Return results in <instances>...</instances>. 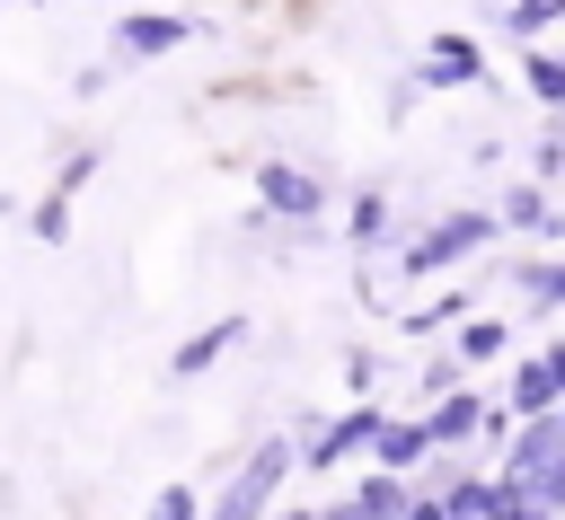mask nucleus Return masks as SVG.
<instances>
[{
	"mask_svg": "<svg viewBox=\"0 0 565 520\" xmlns=\"http://www.w3.org/2000/svg\"><path fill=\"white\" fill-rule=\"evenodd\" d=\"M300 467V441L291 432H265L238 467H221V485H212V502H203V520H274V494H282V476Z\"/></svg>",
	"mask_w": 565,
	"mask_h": 520,
	"instance_id": "obj_1",
	"label": "nucleus"
},
{
	"mask_svg": "<svg viewBox=\"0 0 565 520\" xmlns=\"http://www.w3.org/2000/svg\"><path fill=\"white\" fill-rule=\"evenodd\" d=\"M256 212H265V220H291V229H309V220L327 212V176H318V167H300V159H265V167H256Z\"/></svg>",
	"mask_w": 565,
	"mask_h": 520,
	"instance_id": "obj_2",
	"label": "nucleus"
},
{
	"mask_svg": "<svg viewBox=\"0 0 565 520\" xmlns=\"http://www.w3.org/2000/svg\"><path fill=\"white\" fill-rule=\"evenodd\" d=\"M486 238H494V212H441L433 229H415V238H406V256H397V264H406V273H450V264H459V256H477Z\"/></svg>",
	"mask_w": 565,
	"mask_h": 520,
	"instance_id": "obj_3",
	"label": "nucleus"
},
{
	"mask_svg": "<svg viewBox=\"0 0 565 520\" xmlns=\"http://www.w3.org/2000/svg\"><path fill=\"white\" fill-rule=\"evenodd\" d=\"M380 423H388V405H353V414H335V423L291 432V441H300V467H344L353 449H371V441H380Z\"/></svg>",
	"mask_w": 565,
	"mask_h": 520,
	"instance_id": "obj_4",
	"label": "nucleus"
},
{
	"mask_svg": "<svg viewBox=\"0 0 565 520\" xmlns=\"http://www.w3.org/2000/svg\"><path fill=\"white\" fill-rule=\"evenodd\" d=\"M185 35H194V18H177V9H124L106 44H115V62H159V53H177Z\"/></svg>",
	"mask_w": 565,
	"mask_h": 520,
	"instance_id": "obj_5",
	"label": "nucleus"
},
{
	"mask_svg": "<svg viewBox=\"0 0 565 520\" xmlns=\"http://www.w3.org/2000/svg\"><path fill=\"white\" fill-rule=\"evenodd\" d=\"M477 71H486V53L468 35H433V53L415 62V88H468Z\"/></svg>",
	"mask_w": 565,
	"mask_h": 520,
	"instance_id": "obj_6",
	"label": "nucleus"
},
{
	"mask_svg": "<svg viewBox=\"0 0 565 520\" xmlns=\"http://www.w3.org/2000/svg\"><path fill=\"white\" fill-rule=\"evenodd\" d=\"M230 344H247V317H221V326H203V335H185V344L168 353V370H177V379H203V370H212V361H221Z\"/></svg>",
	"mask_w": 565,
	"mask_h": 520,
	"instance_id": "obj_7",
	"label": "nucleus"
},
{
	"mask_svg": "<svg viewBox=\"0 0 565 520\" xmlns=\"http://www.w3.org/2000/svg\"><path fill=\"white\" fill-rule=\"evenodd\" d=\"M556 405H565V397H556L547 353H539V361H521V370H512V388H503V414H512V423H530V414H556Z\"/></svg>",
	"mask_w": 565,
	"mask_h": 520,
	"instance_id": "obj_8",
	"label": "nucleus"
},
{
	"mask_svg": "<svg viewBox=\"0 0 565 520\" xmlns=\"http://www.w3.org/2000/svg\"><path fill=\"white\" fill-rule=\"evenodd\" d=\"M477 432H486V405H477L468 388H459V397H441V405L424 414V441H433V449H450V441H477Z\"/></svg>",
	"mask_w": 565,
	"mask_h": 520,
	"instance_id": "obj_9",
	"label": "nucleus"
},
{
	"mask_svg": "<svg viewBox=\"0 0 565 520\" xmlns=\"http://www.w3.org/2000/svg\"><path fill=\"white\" fill-rule=\"evenodd\" d=\"M424 458H433L424 423H380V441H371V467H380V476H406V467H424Z\"/></svg>",
	"mask_w": 565,
	"mask_h": 520,
	"instance_id": "obj_10",
	"label": "nucleus"
},
{
	"mask_svg": "<svg viewBox=\"0 0 565 520\" xmlns=\"http://www.w3.org/2000/svg\"><path fill=\"white\" fill-rule=\"evenodd\" d=\"M521 79H530L547 106H565V53H539V44H521Z\"/></svg>",
	"mask_w": 565,
	"mask_h": 520,
	"instance_id": "obj_11",
	"label": "nucleus"
},
{
	"mask_svg": "<svg viewBox=\"0 0 565 520\" xmlns=\"http://www.w3.org/2000/svg\"><path fill=\"white\" fill-rule=\"evenodd\" d=\"M494 220H512V229H547L556 212H547V194H539V185H512V194L494 203Z\"/></svg>",
	"mask_w": 565,
	"mask_h": 520,
	"instance_id": "obj_12",
	"label": "nucleus"
},
{
	"mask_svg": "<svg viewBox=\"0 0 565 520\" xmlns=\"http://www.w3.org/2000/svg\"><path fill=\"white\" fill-rule=\"evenodd\" d=\"M380 238H388V194L362 185V194H353V247H380Z\"/></svg>",
	"mask_w": 565,
	"mask_h": 520,
	"instance_id": "obj_13",
	"label": "nucleus"
},
{
	"mask_svg": "<svg viewBox=\"0 0 565 520\" xmlns=\"http://www.w3.org/2000/svg\"><path fill=\"white\" fill-rule=\"evenodd\" d=\"M503 344H512V335H503L494 317H468V326H459V361H494Z\"/></svg>",
	"mask_w": 565,
	"mask_h": 520,
	"instance_id": "obj_14",
	"label": "nucleus"
},
{
	"mask_svg": "<svg viewBox=\"0 0 565 520\" xmlns=\"http://www.w3.org/2000/svg\"><path fill=\"white\" fill-rule=\"evenodd\" d=\"M141 520H203V494H194V485H159Z\"/></svg>",
	"mask_w": 565,
	"mask_h": 520,
	"instance_id": "obj_15",
	"label": "nucleus"
},
{
	"mask_svg": "<svg viewBox=\"0 0 565 520\" xmlns=\"http://www.w3.org/2000/svg\"><path fill=\"white\" fill-rule=\"evenodd\" d=\"M503 18H512V35H539V26H556V18H565V0H512Z\"/></svg>",
	"mask_w": 565,
	"mask_h": 520,
	"instance_id": "obj_16",
	"label": "nucleus"
},
{
	"mask_svg": "<svg viewBox=\"0 0 565 520\" xmlns=\"http://www.w3.org/2000/svg\"><path fill=\"white\" fill-rule=\"evenodd\" d=\"M494 520H556L547 502H530V494H512L503 476H494Z\"/></svg>",
	"mask_w": 565,
	"mask_h": 520,
	"instance_id": "obj_17",
	"label": "nucleus"
},
{
	"mask_svg": "<svg viewBox=\"0 0 565 520\" xmlns=\"http://www.w3.org/2000/svg\"><path fill=\"white\" fill-rule=\"evenodd\" d=\"M547 370H556V397H565V344H547Z\"/></svg>",
	"mask_w": 565,
	"mask_h": 520,
	"instance_id": "obj_18",
	"label": "nucleus"
}]
</instances>
